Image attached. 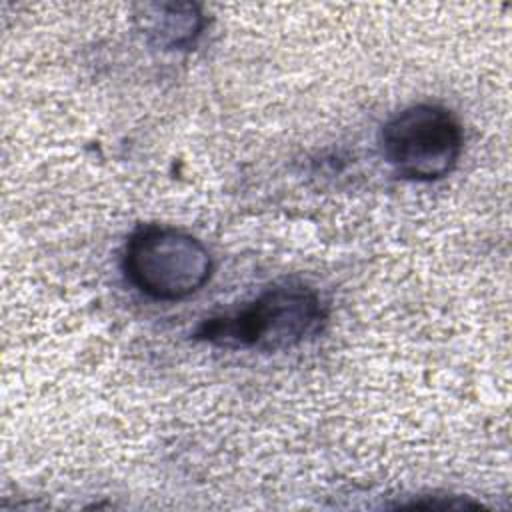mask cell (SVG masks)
<instances>
[{
    "instance_id": "3",
    "label": "cell",
    "mask_w": 512,
    "mask_h": 512,
    "mask_svg": "<svg viewBox=\"0 0 512 512\" xmlns=\"http://www.w3.org/2000/svg\"><path fill=\"white\" fill-rule=\"evenodd\" d=\"M386 162L408 180L432 182L450 174L462 154L464 134L456 116L440 104H412L380 130Z\"/></svg>"
},
{
    "instance_id": "2",
    "label": "cell",
    "mask_w": 512,
    "mask_h": 512,
    "mask_svg": "<svg viewBox=\"0 0 512 512\" xmlns=\"http://www.w3.org/2000/svg\"><path fill=\"white\" fill-rule=\"evenodd\" d=\"M128 282L148 298L176 302L196 294L212 276V256L192 234L146 224L136 228L122 252Z\"/></svg>"
},
{
    "instance_id": "4",
    "label": "cell",
    "mask_w": 512,
    "mask_h": 512,
    "mask_svg": "<svg viewBox=\"0 0 512 512\" xmlns=\"http://www.w3.org/2000/svg\"><path fill=\"white\" fill-rule=\"evenodd\" d=\"M136 18L146 38L160 48H186L204 28V16L196 4H148Z\"/></svg>"
},
{
    "instance_id": "1",
    "label": "cell",
    "mask_w": 512,
    "mask_h": 512,
    "mask_svg": "<svg viewBox=\"0 0 512 512\" xmlns=\"http://www.w3.org/2000/svg\"><path fill=\"white\" fill-rule=\"evenodd\" d=\"M326 318L328 310L316 288L282 282L236 312L202 320L194 338L226 350L278 352L316 336Z\"/></svg>"
}]
</instances>
